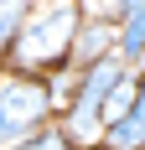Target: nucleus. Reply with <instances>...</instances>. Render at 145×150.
Returning a JSON list of instances; mask_svg holds the SVG:
<instances>
[{
    "label": "nucleus",
    "instance_id": "nucleus-1",
    "mask_svg": "<svg viewBox=\"0 0 145 150\" xmlns=\"http://www.w3.org/2000/svg\"><path fill=\"white\" fill-rule=\"evenodd\" d=\"M78 21H83V5L78 0H31L0 67L5 73H26V78L68 67V42L78 31Z\"/></svg>",
    "mask_w": 145,
    "mask_h": 150
},
{
    "label": "nucleus",
    "instance_id": "nucleus-2",
    "mask_svg": "<svg viewBox=\"0 0 145 150\" xmlns=\"http://www.w3.org/2000/svg\"><path fill=\"white\" fill-rule=\"evenodd\" d=\"M0 119L11 124L16 135L57 119V114H52V98H47V83L42 78H26V73H5L0 78Z\"/></svg>",
    "mask_w": 145,
    "mask_h": 150
},
{
    "label": "nucleus",
    "instance_id": "nucleus-3",
    "mask_svg": "<svg viewBox=\"0 0 145 150\" xmlns=\"http://www.w3.org/2000/svg\"><path fill=\"white\" fill-rule=\"evenodd\" d=\"M104 57H114V21L83 16L78 31H72V42H68V67L83 73V67H93V62H104Z\"/></svg>",
    "mask_w": 145,
    "mask_h": 150
},
{
    "label": "nucleus",
    "instance_id": "nucleus-4",
    "mask_svg": "<svg viewBox=\"0 0 145 150\" xmlns=\"http://www.w3.org/2000/svg\"><path fill=\"white\" fill-rule=\"evenodd\" d=\"M114 57L124 67H140L145 62V5H135L130 16L114 21Z\"/></svg>",
    "mask_w": 145,
    "mask_h": 150
},
{
    "label": "nucleus",
    "instance_id": "nucleus-5",
    "mask_svg": "<svg viewBox=\"0 0 145 150\" xmlns=\"http://www.w3.org/2000/svg\"><path fill=\"white\" fill-rule=\"evenodd\" d=\"M11 150H72V140L62 135V124H57V119H47V124H36V129H26Z\"/></svg>",
    "mask_w": 145,
    "mask_h": 150
},
{
    "label": "nucleus",
    "instance_id": "nucleus-6",
    "mask_svg": "<svg viewBox=\"0 0 145 150\" xmlns=\"http://www.w3.org/2000/svg\"><path fill=\"white\" fill-rule=\"evenodd\" d=\"M130 109H135V73H124L114 88H109V98L99 104V119H104V124H114V119H124Z\"/></svg>",
    "mask_w": 145,
    "mask_h": 150
},
{
    "label": "nucleus",
    "instance_id": "nucleus-7",
    "mask_svg": "<svg viewBox=\"0 0 145 150\" xmlns=\"http://www.w3.org/2000/svg\"><path fill=\"white\" fill-rule=\"evenodd\" d=\"M31 0H0V62H5V52H11L16 31H21V16H26Z\"/></svg>",
    "mask_w": 145,
    "mask_h": 150
},
{
    "label": "nucleus",
    "instance_id": "nucleus-8",
    "mask_svg": "<svg viewBox=\"0 0 145 150\" xmlns=\"http://www.w3.org/2000/svg\"><path fill=\"white\" fill-rule=\"evenodd\" d=\"M130 73H135V109H130V114L145 124V67H130Z\"/></svg>",
    "mask_w": 145,
    "mask_h": 150
},
{
    "label": "nucleus",
    "instance_id": "nucleus-9",
    "mask_svg": "<svg viewBox=\"0 0 145 150\" xmlns=\"http://www.w3.org/2000/svg\"><path fill=\"white\" fill-rule=\"evenodd\" d=\"M140 67H145V62H140Z\"/></svg>",
    "mask_w": 145,
    "mask_h": 150
}]
</instances>
